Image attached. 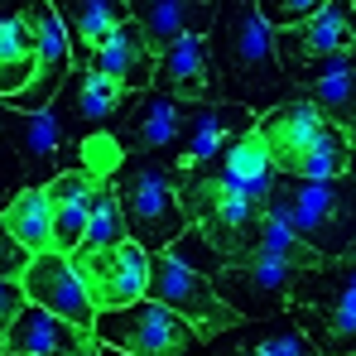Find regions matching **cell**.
<instances>
[{
    "label": "cell",
    "instance_id": "6da1fadb",
    "mask_svg": "<svg viewBox=\"0 0 356 356\" xmlns=\"http://www.w3.org/2000/svg\"><path fill=\"white\" fill-rule=\"evenodd\" d=\"M207 54L222 82V102H236V106H250L255 116H265L294 97V82L284 77L280 54H275V29L245 0H222L212 34H207Z\"/></svg>",
    "mask_w": 356,
    "mask_h": 356
},
{
    "label": "cell",
    "instance_id": "7a4b0ae2",
    "mask_svg": "<svg viewBox=\"0 0 356 356\" xmlns=\"http://www.w3.org/2000/svg\"><path fill=\"white\" fill-rule=\"evenodd\" d=\"M255 135L265 140L270 159L280 174H298V178H342L352 164V140L347 130H337L323 116L303 92L280 102L275 111H265Z\"/></svg>",
    "mask_w": 356,
    "mask_h": 356
},
{
    "label": "cell",
    "instance_id": "3957f363",
    "mask_svg": "<svg viewBox=\"0 0 356 356\" xmlns=\"http://www.w3.org/2000/svg\"><path fill=\"white\" fill-rule=\"evenodd\" d=\"M270 207L294 227L303 245H313L323 260H342L356 241V183L342 178H298L280 174Z\"/></svg>",
    "mask_w": 356,
    "mask_h": 356
},
{
    "label": "cell",
    "instance_id": "277c9868",
    "mask_svg": "<svg viewBox=\"0 0 356 356\" xmlns=\"http://www.w3.org/2000/svg\"><path fill=\"white\" fill-rule=\"evenodd\" d=\"M284 318L323 356H356V255L303 270Z\"/></svg>",
    "mask_w": 356,
    "mask_h": 356
},
{
    "label": "cell",
    "instance_id": "5b68a950",
    "mask_svg": "<svg viewBox=\"0 0 356 356\" xmlns=\"http://www.w3.org/2000/svg\"><path fill=\"white\" fill-rule=\"evenodd\" d=\"M111 188L120 197L130 241L145 245L149 255L169 250L193 227V217H188V207L174 188V169L159 154H125V164L111 174Z\"/></svg>",
    "mask_w": 356,
    "mask_h": 356
},
{
    "label": "cell",
    "instance_id": "8992f818",
    "mask_svg": "<svg viewBox=\"0 0 356 356\" xmlns=\"http://www.w3.org/2000/svg\"><path fill=\"white\" fill-rule=\"evenodd\" d=\"M275 54H280L284 77L298 92L323 82V77L352 72L356 67V5L352 0H327L303 24L275 29Z\"/></svg>",
    "mask_w": 356,
    "mask_h": 356
},
{
    "label": "cell",
    "instance_id": "52a82bcc",
    "mask_svg": "<svg viewBox=\"0 0 356 356\" xmlns=\"http://www.w3.org/2000/svg\"><path fill=\"white\" fill-rule=\"evenodd\" d=\"M145 298H154V303L174 308L178 318H183V323H193V332H197V337H207V342H217L222 332H232V327L245 323L236 308L217 294V284H212L207 275H197V270L178 265L169 250L149 255V289H145Z\"/></svg>",
    "mask_w": 356,
    "mask_h": 356
},
{
    "label": "cell",
    "instance_id": "ba28073f",
    "mask_svg": "<svg viewBox=\"0 0 356 356\" xmlns=\"http://www.w3.org/2000/svg\"><path fill=\"white\" fill-rule=\"evenodd\" d=\"M97 342L116 347L125 356H188L197 347L193 323H183L174 308L154 303V298H135L125 308L97 313Z\"/></svg>",
    "mask_w": 356,
    "mask_h": 356
},
{
    "label": "cell",
    "instance_id": "9c48e42d",
    "mask_svg": "<svg viewBox=\"0 0 356 356\" xmlns=\"http://www.w3.org/2000/svg\"><path fill=\"white\" fill-rule=\"evenodd\" d=\"M67 260H72V270H77V280H82V289H87L97 313L125 308V303L145 298V289H149V250L135 245V241L77 245Z\"/></svg>",
    "mask_w": 356,
    "mask_h": 356
},
{
    "label": "cell",
    "instance_id": "30bf717a",
    "mask_svg": "<svg viewBox=\"0 0 356 356\" xmlns=\"http://www.w3.org/2000/svg\"><path fill=\"white\" fill-rule=\"evenodd\" d=\"M0 130L15 145V154H19L24 174L34 178V188H49L58 174L77 169V145H72V135H67V125L54 106L49 111H15L0 97Z\"/></svg>",
    "mask_w": 356,
    "mask_h": 356
},
{
    "label": "cell",
    "instance_id": "8fae6325",
    "mask_svg": "<svg viewBox=\"0 0 356 356\" xmlns=\"http://www.w3.org/2000/svg\"><path fill=\"white\" fill-rule=\"evenodd\" d=\"M298 265H284V260H241V265H227L212 284L217 294L236 308L241 318L250 323H265V318H284L289 313V298H294L298 284Z\"/></svg>",
    "mask_w": 356,
    "mask_h": 356
},
{
    "label": "cell",
    "instance_id": "7c38bea8",
    "mask_svg": "<svg viewBox=\"0 0 356 356\" xmlns=\"http://www.w3.org/2000/svg\"><path fill=\"white\" fill-rule=\"evenodd\" d=\"M260 125V116L250 106L236 102H212V106H188L183 111V130L178 140L159 154L169 169H188V164H202V159H217L236 145L241 135H250Z\"/></svg>",
    "mask_w": 356,
    "mask_h": 356
},
{
    "label": "cell",
    "instance_id": "4fadbf2b",
    "mask_svg": "<svg viewBox=\"0 0 356 356\" xmlns=\"http://www.w3.org/2000/svg\"><path fill=\"white\" fill-rule=\"evenodd\" d=\"M24 15H29V24H34V39H39V63H34V82H29L10 106H15V111H49V106L58 102V92L67 87V77H72L77 63H72L67 29H63V19L54 15L49 0H29Z\"/></svg>",
    "mask_w": 356,
    "mask_h": 356
},
{
    "label": "cell",
    "instance_id": "5bb4252c",
    "mask_svg": "<svg viewBox=\"0 0 356 356\" xmlns=\"http://www.w3.org/2000/svg\"><path fill=\"white\" fill-rule=\"evenodd\" d=\"M19 284H24L29 303H39V308L67 318L72 327H82V332L97 327V308H92V298H87V289H82V280H77V270H72L67 255H58V250L34 255L29 270L19 275Z\"/></svg>",
    "mask_w": 356,
    "mask_h": 356
},
{
    "label": "cell",
    "instance_id": "9a60e30c",
    "mask_svg": "<svg viewBox=\"0 0 356 356\" xmlns=\"http://www.w3.org/2000/svg\"><path fill=\"white\" fill-rule=\"evenodd\" d=\"M154 92L174 97L183 106H212V102H222V82H217V67H212V54H207V39L188 34V39H178L169 54H159Z\"/></svg>",
    "mask_w": 356,
    "mask_h": 356
},
{
    "label": "cell",
    "instance_id": "2e32d148",
    "mask_svg": "<svg viewBox=\"0 0 356 356\" xmlns=\"http://www.w3.org/2000/svg\"><path fill=\"white\" fill-rule=\"evenodd\" d=\"M125 5H130V19L145 29V44L154 49V58L169 54L188 34L207 39L222 10V0H125Z\"/></svg>",
    "mask_w": 356,
    "mask_h": 356
},
{
    "label": "cell",
    "instance_id": "e0dca14e",
    "mask_svg": "<svg viewBox=\"0 0 356 356\" xmlns=\"http://www.w3.org/2000/svg\"><path fill=\"white\" fill-rule=\"evenodd\" d=\"M135 97H140V92L120 87V82L92 72V67H72V77H67V87L58 92L54 111H67V116L77 120V125H82L77 140H82V135H92V125H116V120L130 111Z\"/></svg>",
    "mask_w": 356,
    "mask_h": 356
},
{
    "label": "cell",
    "instance_id": "ac0fdd59",
    "mask_svg": "<svg viewBox=\"0 0 356 356\" xmlns=\"http://www.w3.org/2000/svg\"><path fill=\"white\" fill-rule=\"evenodd\" d=\"M92 347H97V332L72 327L67 318L39 308V303H24V313L15 318V327L5 337L10 356H82Z\"/></svg>",
    "mask_w": 356,
    "mask_h": 356
},
{
    "label": "cell",
    "instance_id": "d6986e66",
    "mask_svg": "<svg viewBox=\"0 0 356 356\" xmlns=\"http://www.w3.org/2000/svg\"><path fill=\"white\" fill-rule=\"evenodd\" d=\"M183 111H188L183 102L154 92V87L140 92L130 102V111L116 120V135L125 145V154H164L178 140V130H183Z\"/></svg>",
    "mask_w": 356,
    "mask_h": 356
},
{
    "label": "cell",
    "instance_id": "ffe728a7",
    "mask_svg": "<svg viewBox=\"0 0 356 356\" xmlns=\"http://www.w3.org/2000/svg\"><path fill=\"white\" fill-rule=\"evenodd\" d=\"M49 5H54V15L67 29V44H72V63L77 67H92L97 49L130 19L125 0H49Z\"/></svg>",
    "mask_w": 356,
    "mask_h": 356
},
{
    "label": "cell",
    "instance_id": "44dd1931",
    "mask_svg": "<svg viewBox=\"0 0 356 356\" xmlns=\"http://www.w3.org/2000/svg\"><path fill=\"white\" fill-rule=\"evenodd\" d=\"M154 49L145 44V29L135 24V19H125L116 34L97 49V58H92V72H102V77H111L120 87H130V92H149L154 87Z\"/></svg>",
    "mask_w": 356,
    "mask_h": 356
},
{
    "label": "cell",
    "instance_id": "7402d4cb",
    "mask_svg": "<svg viewBox=\"0 0 356 356\" xmlns=\"http://www.w3.org/2000/svg\"><path fill=\"white\" fill-rule=\"evenodd\" d=\"M102 178L82 174V169H67L58 174L44 193H49V212H54V250L72 255L82 236H87V217H92V193H97Z\"/></svg>",
    "mask_w": 356,
    "mask_h": 356
},
{
    "label": "cell",
    "instance_id": "603a6c76",
    "mask_svg": "<svg viewBox=\"0 0 356 356\" xmlns=\"http://www.w3.org/2000/svg\"><path fill=\"white\" fill-rule=\"evenodd\" d=\"M217 169H222V178L236 188L245 202H255V207H265L270 193H275V183H280V169H275V159H270V149H265V140H260L255 130L241 135L227 154H217Z\"/></svg>",
    "mask_w": 356,
    "mask_h": 356
},
{
    "label": "cell",
    "instance_id": "cb8c5ba5",
    "mask_svg": "<svg viewBox=\"0 0 356 356\" xmlns=\"http://www.w3.org/2000/svg\"><path fill=\"white\" fill-rule=\"evenodd\" d=\"M34 63H39V39L29 15H0V97L5 102H15L34 82Z\"/></svg>",
    "mask_w": 356,
    "mask_h": 356
},
{
    "label": "cell",
    "instance_id": "d4e9b609",
    "mask_svg": "<svg viewBox=\"0 0 356 356\" xmlns=\"http://www.w3.org/2000/svg\"><path fill=\"white\" fill-rule=\"evenodd\" d=\"M0 222H5V232L19 241L29 255H44V250H54V212H49V193L44 188H19L15 193V202L0 212Z\"/></svg>",
    "mask_w": 356,
    "mask_h": 356
},
{
    "label": "cell",
    "instance_id": "484cf974",
    "mask_svg": "<svg viewBox=\"0 0 356 356\" xmlns=\"http://www.w3.org/2000/svg\"><path fill=\"white\" fill-rule=\"evenodd\" d=\"M227 337V356H323L289 318H265V327H232Z\"/></svg>",
    "mask_w": 356,
    "mask_h": 356
},
{
    "label": "cell",
    "instance_id": "4316f807",
    "mask_svg": "<svg viewBox=\"0 0 356 356\" xmlns=\"http://www.w3.org/2000/svg\"><path fill=\"white\" fill-rule=\"evenodd\" d=\"M120 241H130V227H125V212H120V197L111 188V178H102L97 193H92V217H87L82 245H120Z\"/></svg>",
    "mask_w": 356,
    "mask_h": 356
},
{
    "label": "cell",
    "instance_id": "83f0119b",
    "mask_svg": "<svg viewBox=\"0 0 356 356\" xmlns=\"http://www.w3.org/2000/svg\"><path fill=\"white\" fill-rule=\"evenodd\" d=\"M303 97L332 120L337 130H352V120H356V67L352 72H337V77H323V82H313V87H303Z\"/></svg>",
    "mask_w": 356,
    "mask_h": 356
},
{
    "label": "cell",
    "instance_id": "f1b7e54d",
    "mask_svg": "<svg viewBox=\"0 0 356 356\" xmlns=\"http://www.w3.org/2000/svg\"><path fill=\"white\" fill-rule=\"evenodd\" d=\"M169 255H174L178 265H188V270L207 275V280H217V275L227 270V260H222V255H217V250L207 245V236H202L197 227H188V232H183V236L169 245Z\"/></svg>",
    "mask_w": 356,
    "mask_h": 356
},
{
    "label": "cell",
    "instance_id": "f546056e",
    "mask_svg": "<svg viewBox=\"0 0 356 356\" xmlns=\"http://www.w3.org/2000/svg\"><path fill=\"white\" fill-rule=\"evenodd\" d=\"M323 5H327V0H255V10H260V19H265L270 29H294L308 15H318Z\"/></svg>",
    "mask_w": 356,
    "mask_h": 356
},
{
    "label": "cell",
    "instance_id": "4dcf8cb0",
    "mask_svg": "<svg viewBox=\"0 0 356 356\" xmlns=\"http://www.w3.org/2000/svg\"><path fill=\"white\" fill-rule=\"evenodd\" d=\"M24 303H29V294L19 280H0V356H5V337H10L15 318L24 313Z\"/></svg>",
    "mask_w": 356,
    "mask_h": 356
},
{
    "label": "cell",
    "instance_id": "1f68e13d",
    "mask_svg": "<svg viewBox=\"0 0 356 356\" xmlns=\"http://www.w3.org/2000/svg\"><path fill=\"white\" fill-rule=\"evenodd\" d=\"M19 174H24V164H19L15 145H10L5 130H0V212L15 202V193H19Z\"/></svg>",
    "mask_w": 356,
    "mask_h": 356
},
{
    "label": "cell",
    "instance_id": "d6a6232c",
    "mask_svg": "<svg viewBox=\"0 0 356 356\" xmlns=\"http://www.w3.org/2000/svg\"><path fill=\"white\" fill-rule=\"evenodd\" d=\"M29 260H34V255L10 236V232H5V222H0V280H19V275L29 270Z\"/></svg>",
    "mask_w": 356,
    "mask_h": 356
},
{
    "label": "cell",
    "instance_id": "836d02e7",
    "mask_svg": "<svg viewBox=\"0 0 356 356\" xmlns=\"http://www.w3.org/2000/svg\"><path fill=\"white\" fill-rule=\"evenodd\" d=\"M347 178L356 183V145H352V164H347Z\"/></svg>",
    "mask_w": 356,
    "mask_h": 356
},
{
    "label": "cell",
    "instance_id": "e575fe53",
    "mask_svg": "<svg viewBox=\"0 0 356 356\" xmlns=\"http://www.w3.org/2000/svg\"><path fill=\"white\" fill-rule=\"evenodd\" d=\"M102 356H125V352H116V347H102Z\"/></svg>",
    "mask_w": 356,
    "mask_h": 356
},
{
    "label": "cell",
    "instance_id": "d590c367",
    "mask_svg": "<svg viewBox=\"0 0 356 356\" xmlns=\"http://www.w3.org/2000/svg\"><path fill=\"white\" fill-rule=\"evenodd\" d=\"M82 356H102V342H97V347H92V352H82Z\"/></svg>",
    "mask_w": 356,
    "mask_h": 356
},
{
    "label": "cell",
    "instance_id": "8d00e7d4",
    "mask_svg": "<svg viewBox=\"0 0 356 356\" xmlns=\"http://www.w3.org/2000/svg\"><path fill=\"white\" fill-rule=\"evenodd\" d=\"M347 140H352V145H356V120H352V130H347Z\"/></svg>",
    "mask_w": 356,
    "mask_h": 356
},
{
    "label": "cell",
    "instance_id": "74e56055",
    "mask_svg": "<svg viewBox=\"0 0 356 356\" xmlns=\"http://www.w3.org/2000/svg\"><path fill=\"white\" fill-rule=\"evenodd\" d=\"M347 255H356V241H352V250H347Z\"/></svg>",
    "mask_w": 356,
    "mask_h": 356
},
{
    "label": "cell",
    "instance_id": "f35d334b",
    "mask_svg": "<svg viewBox=\"0 0 356 356\" xmlns=\"http://www.w3.org/2000/svg\"><path fill=\"white\" fill-rule=\"evenodd\" d=\"M0 5H5V0H0Z\"/></svg>",
    "mask_w": 356,
    "mask_h": 356
},
{
    "label": "cell",
    "instance_id": "ab89813d",
    "mask_svg": "<svg viewBox=\"0 0 356 356\" xmlns=\"http://www.w3.org/2000/svg\"><path fill=\"white\" fill-rule=\"evenodd\" d=\"M5 356H10V352H5Z\"/></svg>",
    "mask_w": 356,
    "mask_h": 356
},
{
    "label": "cell",
    "instance_id": "60d3db41",
    "mask_svg": "<svg viewBox=\"0 0 356 356\" xmlns=\"http://www.w3.org/2000/svg\"><path fill=\"white\" fill-rule=\"evenodd\" d=\"M352 5H356V0H352Z\"/></svg>",
    "mask_w": 356,
    "mask_h": 356
}]
</instances>
